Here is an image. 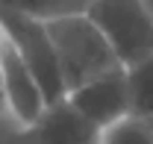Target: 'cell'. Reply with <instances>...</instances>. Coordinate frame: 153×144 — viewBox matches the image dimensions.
Instances as JSON below:
<instances>
[{"mask_svg": "<svg viewBox=\"0 0 153 144\" xmlns=\"http://www.w3.org/2000/svg\"><path fill=\"white\" fill-rule=\"evenodd\" d=\"M100 144H153V132L144 121L124 118L100 132Z\"/></svg>", "mask_w": 153, "mask_h": 144, "instance_id": "cell-9", "label": "cell"}, {"mask_svg": "<svg viewBox=\"0 0 153 144\" xmlns=\"http://www.w3.org/2000/svg\"><path fill=\"white\" fill-rule=\"evenodd\" d=\"M41 24H44V33L50 38L53 53H56L65 94L85 85V82H94L100 76H112V73L124 71L115 59L112 47L106 44V38L85 18V12L50 18V21H41Z\"/></svg>", "mask_w": 153, "mask_h": 144, "instance_id": "cell-1", "label": "cell"}, {"mask_svg": "<svg viewBox=\"0 0 153 144\" xmlns=\"http://www.w3.org/2000/svg\"><path fill=\"white\" fill-rule=\"evenodd\" d=\"M85 18L127 71L153 56V9L147 0H91Z\"/></svg>", "mask_w": 153, "mask_h": 144, "instance_id": "cell-2", "label": "cell"}, {"mask_svg": "<svg viewBox=\"0 0 153 144\" xmlns=\"http://www.w3.org/2000/svg\"><path fill=\"white\" fill-rule=\"evenodd\" d=\"M0 30L12 41V47L18 50L27 71L33 73L44 103L53 106L59 100H65V82L59 73V62L53 47H50V38L44 33V24L30 18V15L12 12V9H0Z\"/></svg>", "mask_w": 153, "mask_h": 144, "instance_id": "cell-3", "label": "cell"}, {"mask_svg": "<svg viewBox=\"0 0 153 144\" xmlns=\"http://www.w3.org/2000/svg\"><path fill=\"white\" fill-rule=\"evenodd\" d=\"M91 0H0V9H12L36 21L65 18V15H82Z\"/></svg>", "mask_w": 153, "mask_h": 144, "instance_id": "cell-8", "label": "cell"}, {"mask_svg": "<svg viewBox=\"0 0 153 144\" xmlns=\"http://www.w3.org/2000/svg\"><path fill=\"white\" fill-rule=\"evenodd\" d=\"M0 76H3V94H6V118L15 129H27L41 118V112L47 109L41 91H38L33 73L27 71V65L21 62L18 50L12 47V41L3 36L0 41Z\"/></svg>", "mask_w": 153, "mask_h": 144, "instance_id": "cell-4", "label": "cell"}, {"mask_svg": "<svg viewBox=\"0 0 153 144\" xmlns=\"http://www.w3.org/2000/svg\"><path fill=\"white\" fill-rule=\"evenodd\" d=\"M127 82V100H130V118L150 121L153 118V56L124 71Z\"/></svg>", "mask_w": 153, "mask_h": 144, "instance_id": "cell-7", "label": "cell"}, {"mask_svg": "<svg viewBox=\"0 0 153 144\" xmlns=\"http://www.w3.org/2000/svg\"><path fill=\"white\" fill-rule=\"evenodd\" d=\"M0 121H9V118H6V94H3V76H0Z\"/></svg>", "mask_w": 153, "mask_h": 144, "instance_id": "cell-10", "label": "cell"}, {"mask_svg": "<svg viewBox=\"0 0 153 144\" xmlns=\"http://www.w3.org/2000/svg\"><path fill=\"white\" fill-rule=\"evenodd\" d=\"M65 100H68L88 124H94L100 132H103L106 126L130 118V100H127L124 71L112 73V76H100L94 82H85V85H79V88L68 91Z\"/></svg>", "mask_w": 153, "mask_h": 144, "instance_id": "cell-6", "label": "cell"}, {"mask_svg": "<svg viewBox=\"0 0 153 144\" xmlns=\"http://www.w3.org/2000/svg\"><path fill=\"white\" fill-rule=\"evenodd\" d=\"M15 144H100V129L88 124L68 100L41 112L33 126L15 132Z\"/></svg>", "mask_w": 153, "mask_h": 144, "instance_id": "cell-5", "label": "cell"}, {"mask_svg": "<svg viewBox=\"0 0 153 144\" xmlns=\"http://www.w3.org/2000/svg\"><path fill=\"white\" fill-rule=\"evenodd\" d=\"M147 3H150V9H153V0H147Z\"/></svg>", "mask_w": 153, "mask_h": 144, "instance_id": "cell-13", "label": "cell"}, {"mask_svg": "<svg viewBox=\"0 0 153 144\" xmlns=\"http://www.w3.org/2000/svg\"><path fill=\"white\" fill-rule=\"evenodd\" d=\"M0 41H3V30H0Z\"/></svg>", "mask_w": 153, "mask_h": 144, "instance_id": "cell-12", "label": "cell"}, {"mask_svg": "<svg viewBox=\"0 0 153 144\" xmlns=\"http://www.w3.org/2000/svg\"><path fill=\"white\" fill-rule=\"evenodd\" d=\"M144 124H147V126H150V132H153V118H150V121H144Z\"/></svg>", "mask_w": 153, "mask_h": 144, "instance_id": "cell-11", "label": "cell"}]
</instances>
